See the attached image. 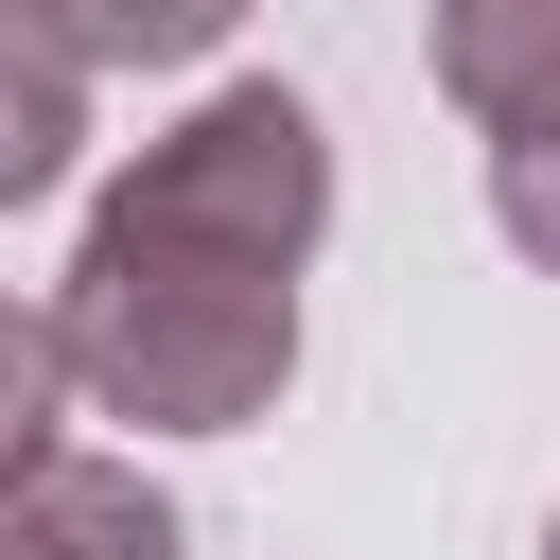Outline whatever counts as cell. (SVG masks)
I'll list each match as a JSON object with an SVG mask.
<instances>
[{
	"label": "cell",
	"mask_w": 560,
	"mask_h": 560,
	"mask_svg": "<svg viewBox=\"0 0 560 560\" xmlns=\"http://www.w3.org/2000/svg\"><path fill=\"white\" fill-rule=\"evenodd\" d=\"M332 228V140L298 88H210L88 210L52 280V368L140 438H245L298 368V262Z\"/></svg>",
	"instance_id": "obj_1"
},
{
	"label": "cell",
	"mask_w": 560,
	"mask_h": 560,
	"mask_svg": "<svg viewBox=\"0 0 560 560\" xmlns=\"http://www.w3.org/2000/svg\"><path fill=\"white\" fill-rule=\"evenodd\" d=\"M0 560H192V525H175V490L140 472V455H18L0 472Z\"/></svg>",
	"instance_id": "obj_2"
},
{
	"label": "cell",
	"mask_w": 560,
	"mask_h": 560,
	"mask_svg": "<svg viewBox=\"0 0 560 560\" xmlns=\"http://www.w3.org/2000/svg\"><path fill=\"white\" fill-rule=\"evenodd\" d=\"M438 88L508 140V122H560V0H438Z\"/></svg>",
	"instance_id": "obj_3"
},
{
	"label": "cell",
	"mask_w": 560,
	"mask_h": 560,
	"mask_svg": "<svg viewBox=\"0 0 560 560\" xmlns=\"http://www.w3.org/2000/svg\"><path fill=\"white\" fill-rule=\"evenodd\" d=\"M70 140H88V52L35 35V18H0V210H35L70 175Z\"/></svg>",
	"instance_id": "obj_4"
},
{
	"label": "cell",
	"mask_w": 560,
	"mask_h": 560,
	"mask_svg": "<svg viewBox=\"0 0 560 560\" xmlns=\"http://www.w3.org/2000/svg\"><path fill=\"white\" fill-rule=\"evenodd\" d=\"M0 18L70 35L88 70H192V52H228V18H245V0H0Z\"/></svg>",
	"instance_id": "obj_5"
},
{
	"label": "cell",
	"mask_w": 560,
	"mask_h": 560,
	"mask_svg": "<svg viewBox=\"0 0 560 560\" xmlns=\"http://www.w3.org/2000/svg\"><path fill=\"white\" fill-rule=\"evenodd\" d=\"M490 228L560 280V122H508V140H490Z\"/></svg>",
	"instance_id": "obj_6"
},
{
	"label": "cell",
	"mask_w": 560,
	"mask_h": 560,
	"mask_svg": "<svg viewBox=\"0 0 560 560\" xmlns=\"http://www.w3.org/2000/svg\"><path fill=\"white\" fill-rule=\"evenodd\" d=\"M52 402H70L52 315H18V298H0V472H18V455H52Z\"/></svg>",
	"instance_id": "obj_7"
},
{
	"label": "cell",
	"mask_w": 560,
	"mask_h": 560,
	"mask_svg": "<svg viewBox=\"0 0 560 560\" xmlns=\"http://www.w3.org/2000/svg\"><path fill=\"white\" fill-rule=\"evenodd\" d=\"M542 560H560V525H542Z\"/></svg>",
	"instance_id": "obj_8"
}]
</instances>
